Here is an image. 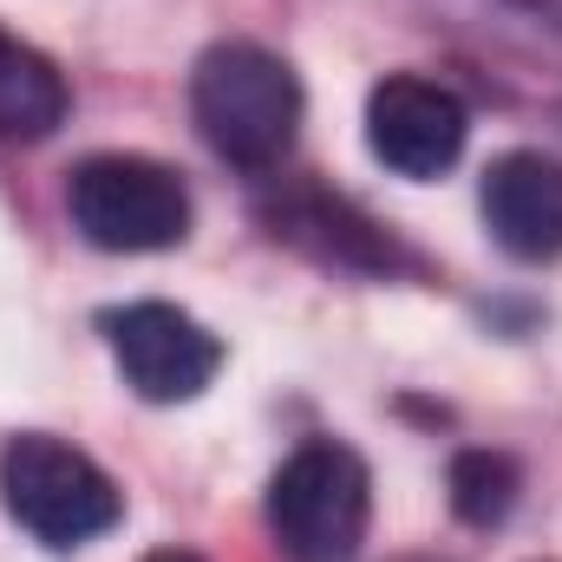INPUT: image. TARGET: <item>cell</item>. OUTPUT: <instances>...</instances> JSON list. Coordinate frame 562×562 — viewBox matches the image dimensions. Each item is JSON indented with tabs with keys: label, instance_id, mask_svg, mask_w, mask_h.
<instances>
[{
	"label": "cell",
	"instance_id": "1",
	"mask_svg": "<svg viewBox=\"0 0 562 562\" xmlns=\"http://www.w3.org/2000/svg\"><path fill=\"white\" fill-rule=\"evenodd\" d=\"M190 112L203 144L236 170H281L301 138V79L256 40H223L190 72Z\"/></svg>",
	"mask_w": 562,
	"mask_h": 562
},
{
	"label": "cell",
	"instance_id": "2",
	"mask_svg": "<svg viewBox=\"0 0 562 562\" xmlns=\"http://www.w3.org/2000/svg\"><path fill=\"white\" fill-rule=\"evenodd\" d=\"M0 504L46 550H79V543L105 537L125 517L119 484L79 445H66L53 431L7 438V451H0Z\"/></svg>",
	"mask_w": 562,
	"mask_h": 562
},
{
	"label": "cell",
	"instance_id": "3",
	"mask_svg": "<svg viewBox=\"0 0 562 562\" xmlns=\"http://www.w3.org/2000/svg\"><path fill=\"white\" fill-rule=\"evenodd\" d=\"M373 517V477L360 451L307 438L269 477V530L288 562H353Z\"/></svg>",
	"mask_w": 562,
	"mask_h": 562
},
{
	"label": "cell",
	"instance_id": "4",
	"mask_svg": "<svg viewBox=\"0 0 562 562\" xmlns=\"http://www.w3.org/2000/svg\"><path fill=\"white\" fill-rule=\"evenodd\" d=\"M66 210L72 229L105 256H157L190 236V190L157 157H86L66 177Z\"/></svg>",
	"mask_w": 562,
	"mask_h": 562
},
{
	"label": "cell",
	"instance_id": "5",
	"mask_svg": "<svg viewBox=\"0 0 562 562\" xmlns=\"http://www.w3.org/2000/svg\"><path fill=\"white\" fill-rule=\"evenodd\" d=\"M99 327H105V347H112L125 386H132L138 400H150V406H183V400H196V393L216 380V367H223V340H216L196 314H183V307H170V301L112 307Z\"/></svg>",
	"mask_w": 562,
	"mask_h": 562
},
{
	"label": "cell",
	"instance_id": "6",
	"mask_svg": "<svg viewBox=\"0 0 562 562\" xmlns=\"http://www.w3.org/2000/svg\"><path fill=\"white\" fill-rule=\"evenodd\" d=\"M464 105L458 92L431 86V79H413V72H393L367 92V150L400 170V177H445L458 157H464Z\"/></svg>",
	"mask_w": 562,
	"mask_h": 562
},
{
	"label": "cell",
	"instance_id": "7",
	"mask_svg": "<svg viewBox=\"0 0 562 562\" xmlns=\"http://www.w3.org/2000/svg\"><path fill=\"white\" fill-rule=\"evenodd\" d=\"M484 229L517 262H557L562 256V164L543 150H504L484 170Z\"/></svg>",
	"mask_w": 562,
	"mask_h": 562
},
{
	"label": "cell",
	"instance_id": "8",
	"mask_svg": "<svg viewBox=\"0 0 562 562\" xmlns=\"http://www.w3.org/2000/svg\"><path fill=\"white\" fill-rule=\"evenodd\" d=\"M269 223H276L281 243H294V249H307L321 262H340V269L380 276V269H400L406 262V249L373 216H360L347 196H327V190H288L276 210H269Z\"/></svg>",
	"mask_w": 562,
	"mask_h": 562
},
{
	"label": "cell",
	"instance_id": "9",
	"mask_svg": "<svg viewBox=\"0 0 562 562\" xmlns=\"http://www.w3.org/2000/svg\"><path fill=\"white\" fill-rule=\"evenodd\" d=\"M66 105H72V92H66L59 66L0 26V144L53 138L66 125Z\"/></svg>",
	"mask_w": 562,
	"mask_h": 562
},
{
	"label": "cell",
	"instance_id": "10",
	"mask_svg": "<svg viewBox=\"0 0 562 562\" xmlns=\"http://www.w3.org/2000/svg\"><path fill=\"white\" fill-rule=\"evenodd\" d=\"M517 491H524V477H517V464L504 451H458L451 458V510L471 530L504 524L510 504H517Z\"/></svg>",
	"mask_w": 562,
	"mask_h": 562
},
{
	"label": "cell",
	"instance_id": "11",
	"mask_svg": "<svg viewBox=\"0 0 562 562\" xmlns=\"http://www.w3.org/2000/svg\"><path fill=\"white\" fill-rule=\"evenodd\" d=\"M524 7H530V13H543L550 26H562V0H524Z\"/></svg>",
	"mask_w": 562,
	"mask_h": 562
},
{
	"label": "cell",
	"instance_id": "12",
	"mask_svg": "<svg viewBox=\"0 0 562 562\" xmlns=\"http://www.w3.org/2000/svg\"><path fill=\"white\" fill-rule=\"evenodd\" d=\"M144 562H203V557H190V550H150Z\"/></svg>",
	"mask_w": 562,
	"mask_h": 562
}]
</instances>
